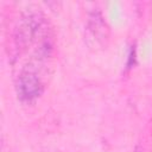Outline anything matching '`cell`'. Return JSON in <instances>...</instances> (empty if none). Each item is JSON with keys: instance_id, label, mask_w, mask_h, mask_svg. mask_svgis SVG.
Instances as JSON below:
<instances>
[{"instance_id": "obj_1", "label": "cell", "mask_w": 152, "mask_h": 152, "mask_svg": "<svg viewBox=\"0 0 152 152\" xmlns=\"http://www.w3.org/2000/svg\"><path fill=\"white\" fill-rule=\"evenodd\" d=\"M109 26L103 15L99 11L90 12L88 14L84 31V39L88 48L94 51L104 49L109 40Z\"/></svg>"}, {"instance_id": "obj_2", "label": "cell", "mask_w": 152, "mask_h": 152, "mask_svg": "<svg viewBox=\"0 0 152 152\" xmlns=\"http://www.w3.org/2000/svg\"><path fill=\"white\" fill-rule=\"evenodd\" d=\"M42 66L37 64L28 63L24 66L21 72L18 76L17 87L18 94L24 100H34L42 95L44 90V82L39 74Z\"/></svg>"}]
</instances>
